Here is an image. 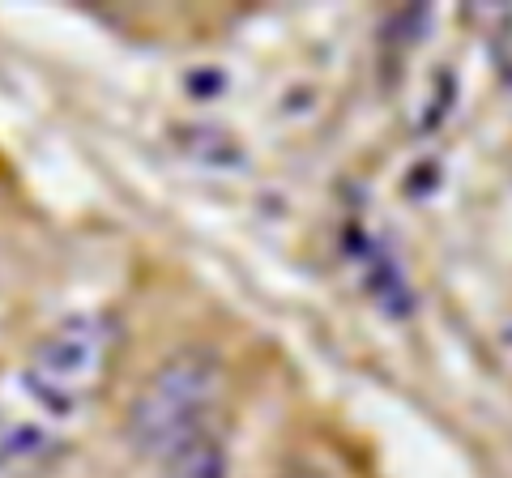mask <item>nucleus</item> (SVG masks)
I'll return each instance as SVG.
<instances>
[{"instance_id":"nucleus-3","label":"nucleus","mask_w":512,"mask_h":478,"mask_svg":"<svg viewBox=\"0 0 512 478\" xmlns=\"http://www.w3.org/2000/svg\"><path fill=\"white\" fill-rule=\"evenodd\" d=\"M73 432L22 406L0 385V478H47L69 453Z\"/></svg>"},{"instance_id":"nucleus-2","label":"nucleus","mask_w":512,"mask_h":478,"mask_svg":"<svg viewBox=\"0 0 512 478\" xmlns=\"http://www.w3.org/2000/svg\"><path fill=\"white\" fill-rule=\"evenodd\" d=\"M227 393V363L210 346H184L141 380L128 406L124 440L141 461H167L214 436V414Z\"/></svg>"},{"instance_id":"nucleus-4","label":"nucleus","mask_w":512,"mask_h":478,"mask_svg":"<svg viewBox=\"0 0 512 478\" xmlns=\"http://www.w3.org/2000/svg\"><path fill=\"white\" fill-rule=\"evenodd\" d=\"M163 478H231V449L222 436H205L163 466Z\"/></svg>"},{"instance_id":"nucleus-1","label":"nucleus","mask_w":512,"mask_h":478,"mask_svg":"<svg viewBox=\"0 0 512 478\" xmlns=\"http://www.w3.org/2000/svg\"><path fill=\"white\" fill-rule=\"evenodd\" d=\"M120 350V325L103 308L64 312L26 346L22 363L5 376V389L64 432L90 414L107 385V372Z\"/></svg>"}]
</instances>
